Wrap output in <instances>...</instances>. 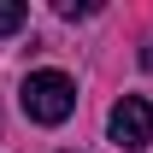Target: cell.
<instances>
[{"mask_svg":"<svg viewBox=\"0 0 153 153\" xmlns=\"http://www.w3.org/2000/svg\"><path fill=\"white\" fill-rule=\"evenodd\" d=\"M18 100L30 112V124H65L76 112V82L65 71H30L24 88H18Z\"/></svg>","mask_w":153,"mask_h":153,"instance_id":"cell-1","label":"cell"},{"mask_svg":"<svg viewBox=\"0 0 153 153\" xmlns=\"http://www.w3.org/2000/svg\"><path fill=\"white\" fill-rule=\"evenodd\" d=\"M106 135H112L124 153H141L153 141V100H141V94H124L112 106V118H106Z\"/></svg>","mask_w":153,"mask_h":153,"instance_id":"cell-2","label":"cell"},{"mask_svg":"<svg viewBox=\"0 0 153 153\" xmlns=\"http://www.w3.org/2000/svg\"><path fill=\"white\" fill-rule=\"evenodd\" d=\"M24 18H30V12H24L18 0H0V36H18V30H24Z\"/></svg>","mask_w":153,"mask_h":153,"instance_id":"cell-3","label":"cell"},{"mask_svg":"<svg viewBox=\"0 0 153 153\" xmlns=\"http://www.w3.org/2000/svg\"><path fill=\"white\" fill-rule=\"evenodd\" d=\"M53 12H59V18H88L94 0H53Z\"/></svg>","mask_w":153,"mask_h":153,"instance_id":"cell-4","label":"cell"},{"mask_svg":"<svg viewBox=\"0 0 153 153\" xmlns=\"http://www.w3.org/2000/svg\"><path fill=\"white\" fill-rule=\"evenodd\" d=\"M141 65H147V71H153V41H147V47H141Z\"/></svg>","mask_w":153,"mask_h":153,"instance_id":"cell-5","label":"cell"}]
</instances>
